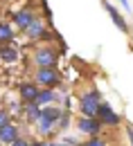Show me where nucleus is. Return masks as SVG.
<instances>
[{
	"label": "nucleus",
	"instance_id": "1",
	"mask_svg": "<svg viewBox=\"0 0 133 146\" xmlns=\"http://www.w3.org/2000/svg\"><path fill=\"white\" fill-rule=\"evenodd\" d=\"M61 112H63V110L57 108V106H45V108H41V119L36 121L38 133H41V135H50V133L57 128Z\"/></svg>",
	"mask_w": 133,
	"mask_h": 146
},
{
	"label": "nucleus",
	"instance_id": "2",
	"mask_svg": "<svg viewBox=\"0 0 133 146\" xmlns=\"http://www.w3.org/2000/svg\"><path fill=\"white\" fill-rule=\"evenodd\" d=\"M99 104H102V94H99V90H88V92H84V94H81V99H79V110H81V117H95Z\"/></svg>",
	"mask_w": 133,
	"mask_h": 146
},
{
	"label": "nucleus",
	"instance_id": "3",
	"mask_svg": "<svg viewBox=\"0 0 133 146\" xmlns=\"http://www.w3.org/2000/svg\"><path fill=\"white\" fill-rule=\"evenodd\" d=\"M57 61H59V54L50 45H43V47H38L36 52H34V63H36L38 68H54Z\"/></svg>",
	"mask_w": 133,
	"mask_h": 146
},
{
	"label": "nucleus",
	"instance_id": "4",
	"mask_svg": "<svg viewBox=\"0 0 133 146\" xmlns=\"http://www.w3.org/2000/svg\"><path fill=\"white\" fill-rule=\"evenodd\" d=\"M95 117H97V121H99L102 126H117V124L122 121V117H120V115H117V112H115L108 104H104V101L99 104Z\"/></svg>",
	"mask_w": 133,
	"mask_h": 146
},
{
	"label": "nucleus",
	"instance_id": "5",
	"mask_svg": "<svg viewBox=\"0 0 133 146\" xmlns=\"http://www.w3.org/2000/svg\"><path fill=\"white\" fill-rule=\"evenodd\" d=\"M57 83H59V72L54 68H38L36 70V86L54 88Z\"/></svg>",
	"mask_w": 133,
	"mask_h": 146
},
{
	"label": "nucleus",
	"instance_id": "6",
	"mask_svg": "<svg viewBox=\"0 0 133 146\" xmlns=\"http://www.w3.org/2000/svg\"><path fill=\"white\" fill-rule=\"evenodd\" d=\"M77 130H79L81 135L95 137V135H99V130H102V124L97 121V117H81V119L77 121Z\"/></svg>",
	"mask_w": 133,
	"mask_h": 146
},
{
	"label": "nucleus",
	"instance_id": "7",
	"mask_svg": "<svg viewBox=\"0 0 133 146\" xmlns=\"http://www.w3.org/2000/svg\"><path fill=\"white\" fill-rule=\"evenodd\" d=\"M57 99H59V94L52 88H43V90H38V97H36L34 104H36L38 108H45V106H54Z\"/></svg>",
	"mask_w": 133,
	"mask_h": 146
},
{
	"label": "nucleus",
	"instance_id": "8",
	"mask_svg": "<svg viewBox=\"0 0 133 146\" xmlns=\"http://www.w3.org/2000/svg\"><path fill=\"white\" fill-rule=\"evenodd\" d=\"M20 135H18V126L16 124H5V126L0 128V142L2 144H11V142H16Z\"/></svg>",
	"mask_w": 133,
	"mask_h": 146
},
{
	"label": "nucleus",
	"instance_id": "9",
	"mask_svg": "<svg viewBox=\"0 0 133 146\" xmlns=\"http://www.w3.org/2000/svg\"><path fill=\"white\" fill-rule=\"evenodd\" d=\"M18 92H20V99H23L25 104H34L36 97H38V86L36 83H23Z\"/></svg>",
	"mask_w": 133,
	"mask_h": 146
},
{
	"label": "nucleus",
	"instance_id": "10",
	"mask_svg": "<svg viewBox=\"0 0 133 146\" xmlns=\"http://www.w3.org/2000/svg\"><path fill=\"white\" fill-rule=\"evenodd\" d=\"M0 61L2 63H16L18 61V47L14 43H7L0 47Z\"/></svg>",
	"mask_w": 133,
	"mask_h": 146
},
{
	"label": "nucleus",
	"instance_id": "11",
	"mask_svg": "<svg viewBox=\"0 0 133 146\" xmlns=\"http://www.w3.org/2000/svg\"><path fill=\"white\" fill-rule=\"evenodd\" d=\"M104 9H106V11H108V16H111V18H113V23H115V27H117V29H122V32H124V34H126V32H129V25H126V20L122 18V16H120V11H117V9H115L113 5H108V2H104Z\"/></svg>",
	"mask_w": 133,
	"mask_h": 146
},
{
	"label": "nucleus",
	"instance_id": "12",
	"mask_svg": "<svg viewBox=\"0 0 133 146\" xmlns=\"http://www.w3.org/2000/svg\"><path fill=\"white\" fill-rule=\"evenodd\" d=\"M32 20H34V16H32L29 9H20V11L14 14V23H16V27H20V29H27L32 25Z\"/></svg>",
	"mask_w": 133,
	"mask_h": 146
},
{
	"label": "nucleus",
	"instance_id": "13",
	"mask_svg": "<svg viewBox=\"0 0 133 146\" xmlns=\"http://www.w3.org/2000/svg\"><path fill=\"white\" fill-rule=\"evenodd\" d=\"M27 32V36L32 38V40H36V38H47V32H45V25L41 23V20H32V25L25 29Z\"/></svg>",
	"mask_w": 133,
	"mask_h": 146
},
{
	"label": "nucleus",
	"instance_id": "14",
	"mask_svg": "<svg viewBox=\"0 0 133 146\" xmlns=\"http://www.w3.org/2000/svg\"><path fill=\"white\" fill-rule=\"evenodd\" d=\"M23 110H25V117H27L29 124H36L38 119H41V108H38L36 104H27Z\"/></svg>",
	"mask_w": 133,
	"mask_h": 146
},
{
	"label": "nucleus",
	"instance_id": "15",
	"mask_svg": "<svg viewBox=\"0 0 133 146\" xmlns=\"http://www.w3.org/2000/svg\"><path fill=\"white\" fill-rule=\"evenodd\" d=\"M14 38V29H11V25L9 23H0V43H9Z\"/></svg>",
	"mask_w": 133,
	"mask_h": 146
},
{
	"label": "nucleus",
	"instance_id": "16",
	"mask_svg": "<svg viewBox=\"0 0 133 146\" xmlns=\"http://www.w3.org/2000/svg\"><path fill=\"white\" fill-rule=\"evenodd\" d=\"M61 130H68V126H70V112H61V117H59V124H57Z\"/></svg>",
	"mask_w": 133,
	"mask_h": 146
},
{
	"label": "nucleus",
	"instance_id": "17",
	"mask_svg": "<svg viewBox=\"0 0 133 146\" xmlns=\"http://www.w3.org/2000/svg\"><path fill=\"white\" fill-rule=\"evenodd\" d=\"M84 146H106V142H104L99 135H95V137H90V139H88Z\"/></svg>",
	"mask_w": 133,
	"mask_h": 146
},
{
	"label": "nucleus",
	"instance_id": "18",
	"mask_svg": "<svg viewBox=\"0 0 133 146\" xmlns=\"http://www.w3.org/2000/svg\"><path fill=\"white\" fill-rule=\"evenodd\" d=\"M9 146H29V139H25V137H18L16 142H11Z\"/></svg>",
	"mask_w": 133,
	"mask_h": 146
},
{
	"label": "nucleus",
	"instance_id": "19",
	"mask_svg": "<svg viewBox=\"0 0 133 146\" xmlns=\"http://www.w3.org/2000/svg\"><path fill=\"white\" fill-rule=\"evenodd\" d=\"M5 124H9V117H7V112H5V110H0V128L5 126Z\"/></svg>",
	"mask_w": 133,
	"mask_h": 146
},
{
	"label": "nucleus",
	"instance_id": "20",
	"mask_svg": "<svg viewBox=\"0 0 133 146\" xmlns=\"http://www.w3.org/2000/svg\"><path fill=\"white\" fill-rule=\"evenodd\" d=\"M29 146H47L45 142H41V139H36V142H29Z\"/></svg>",
	"mask_w": 133,
	"mask_h": 146
},
{
	"label": "nucleus",
	"instance_id": "21",
	"mask_svg": "<svg viewBox=\"0 0 133 146\" xmlns=\"http://www.w3.org/2000/svg\"><path fill=\"white\" fill-rule=\"evenodd\" d=\"M47 146H70V144H65V142H50Z\"/></svg>",
	"mask_w": 133,
	"mask_h": 146
},
{
	"label": "nucleus",
	"instance_id": "22",
	"mask_svg": "<svg viewBox=\"0 0 133 146\" xmlns=\"http://www.w3.org/2000/svg\"><path fill=\"white\" fill-rule=\"evenodd\" d=\"M11 110H14V112H20V110H23V106H20V104H14V106H11Z\"/></svg>",
	"mask_w": 133,
	"mask_h": 146
},
{
	"label": "nucleus",
	"instance_id": "23",
	"mask_svg": "<svg viewBox=\"0 0 133 146\" xmlns=\"http://www.w3.org/2000/svg\"><path fill=\"white\" fill-rule=\"evenodd\" d=\"M126 135H129V139H131V144H133V128H126Z\"/></svg>",
	"mask_w": 133,
	"mask_h": 146
}]
</instances>
